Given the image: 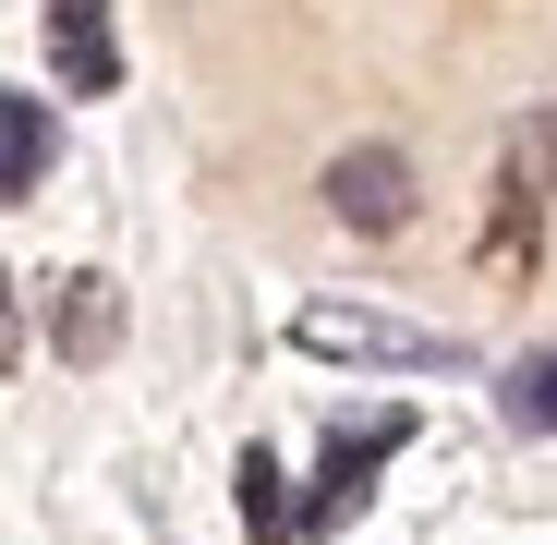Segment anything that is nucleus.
Wrapping results in <instances>:
<instances>
[{
	"label": "nucleus",
	"instance_id": "39448f33",
	"mask_svg": "<svg viewBox=\"0 0 557 545\" xmlns=\"http://www.w3.org/2000/svg\"><path fill=\"white\" fill-rule=\"evenodd\" d=\"M49 49H61V85H73V98H110V85H122L110 0H49Z\"/></svg>",
	"mask_w": 557,
	"mask_h": 545
},
{
	"label": "nucleus",
	"instance_id": "20e7f679",
	"mask_svg": "<svg viewBox=\"0 0 557 545\" xmlns=\"http://www.w3.org/2000/svg\"><path fill=\"white\" fill-rule=\"evenodd\" d=\"M49 351L61 363H110L122 351V280H98V267L49 280Z\"/></svg>",
	"mask_w": 557,
	"mask_h": 545
},
{
	"label": "nucleus",
	"instance_id": "7ed1b4c3",
	"mask_svg": "<svg viewBox=\"0 0 557 545\" xmlns=\"http://www.w3.org/2000/svg\"><path fill=\"white\" fill-rule=\"evenodd\" d=\"M327 207H339L351 231H400V219H412V158H400V146H339V158H327Z\"/></svg>",
	"mask_w": 557,
	"mask_h": 545
},
{
	"label": "nucleus",
	"instance_id": "423d86ee",
	"mask_svg": "<svg viewBox=\"0 0 557 545\" xmlns=\"http://www.w3.org/2000/svg\"><path fill=\"white\" fill-rule=\"evenodd\" d=\"M231 485H243V533H255V545H292V533H304V497H278L292 473H278L267 448H243V473H231Z\"/></svg>",
	"mask_w": 557,
	"mask_h": 545
},
{
	"label": "nucleus",
	"instance_id": "f257e3e1",
	"mask_svg": "<svg viewBox=\"0 0 557 545\" xmlns=\"http://www.w3.org/2000/svg\"><path fill=\"white\" fill-rule=\"evenodd\" d=\"M292 339H304L315 363H400V376H436V363H460L448 327H400V315H376V304H304Z\"/></svg>",
	"mask_w": 557,
	"mask_h": 545
},
{
	"label": "nucleus",
	"instance_id": "6e6552de",
	"mask_svg": "<svg viewBox=\"0 0 557 545\" xmlns=\"http://www.w3.org/2000/svg\"><path fill=\"white\" fill-rule=\"evenodd\" d=\"M509 424H533V436L557 424V351H521L509 363Z\"/></svg>",
	"mask_w": 557,
	"mask_h": 545
},
{
	"label": "nucleus",
	"instance_id": "0eeeda50",
	"mask_svg": "<svg viewBox=\"0 0 557 545\" xmlns=\"http://www.w3.org/2000/svg\"><path fill=\"white\" fill-rule=\"evenodd\" d=\"M37 182H49V110L0 98V195H37Z\"/></svg>",
	"mask_w": 557,
	"mask_h": 545
},
{
	"label": "nucleus",
	"instance_id": "f03ea898",
	"mask_svg": "<svg viewBox=\"0 0 557 545\" xmlns=\"http://www.w3.org/2000/svg\"><path fill=\"white\" fill-rule=\"evenodd\" d=\"M388 448H412V424H400V412L339 424V436H327V461H315V485H304V533H339L363 497H376V461H388Z\"/></svg>",
	"mask_w": 557,
	"mask_h": 545
}]
</instances>
